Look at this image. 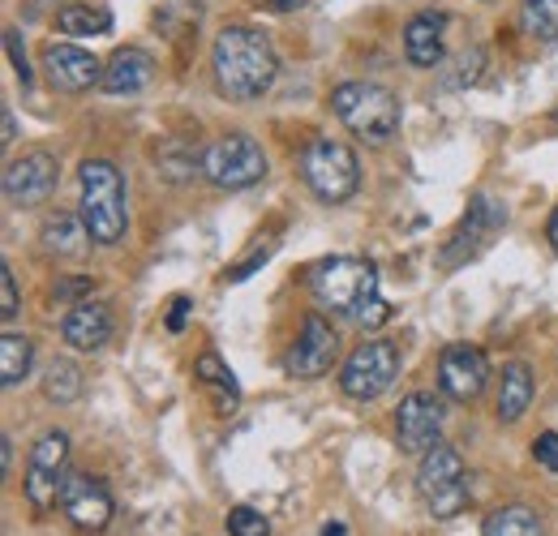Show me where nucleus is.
Instances as JSON below:
<instances>
[{
    "label": "nucleus",
    "mask_w": 558,
    "mask_h": 536,
    "mask_svg": "<svg viewBox=\"0 0 558 536\" xmlns=\"http://www.w3.org/2000/svg\"><path fill=\"white\" fill-rule=\"evenodd\" d=\"M210 69H215L219 95H228L232 103H254L276 86L279 57L263 31L223 26L215 35V48H210Z\"/></svg>",
    "instance_id": "f257e3e1"
},
{
    "label": "nucleus",
    "mask_w": 558,
    "mask_h": 536,
    "mask_svg": "<svg viewBox=\"0 0 558 536\" xmlns=\"http://www.w3.org/2000/svg\"><path fill=\"white\" fill-rule=\"evenodd\" d=\"M77 215L86 219V232L95 245H121L125 228H130V210H125V176L112 159H86L77 168Z\"/></svg>",
    "instance_id": "f03ea898"
},
{
    "label": "nucleus",
    "mask_w": 558,
    "mask_h": 536,
    "mask_svg": "<svg viewBox=\"0 0 558 536\" xmlns=\"http://www.w3.org/2000/svg\"><path fill=\"white\" fill-rule=\"evenodd\" d=\"M331 108L349 125V134L365 137L374 146H383V142H391L400 134V117H404L400 99L378 82H344V86H336L331 90Z\"/></svg>",
    "instance_id": "7ed1b4c3"
},
{
    "label": "nucleus",
    "mask_w": 558,
    "mask_h": 536,
    "mask_svg": "<svg viewBox=\"0 0 558 536\" xmlns=\"http://www.w3.org/2000/svg\"><path fill=\"white\" fill-rule=\"evenodd\" d=\"M310 288L318 296L323 309L344 314V318H361L374 301H378V270L365 258H327L310 270Z\"/></svg>",
    "instance_id": "20e7f679"
},
{
    "label": "nucleus",
    "mask_w": 558,
    "mask_h": 536,
    "mask_svg": "<svg viewBox=\"0 0 558 536\" xmlns=\"http://www.w3.org/2000/svg\"><path fill=\"white\" fill-rule=\"evenodd\" d=\"M301 181L310 185V194L318 202H349L361 190V163H356V150L349 142H336V137H314L305 150H301Z\"/></svg>",
    "instance_id": "39448f33"
},
{
    "label": "nucleus",
    "mask_w": 558,
    "mask_h": 536,
    "mask_svg": "<svg viewBox=\"0 0 558 536\" xmlns=\"http://www.w3.org/2000/svg\"><path fill=\"white\" fill-rule=\"evenodd\" d=\"M417 494L421 502L429 507L434 520H451L469 507L473 489H469V472H464V455L447 442L429 447L421 455V468H417Z\"/></svg>",
    "instance_id": "423d86ee"
},
{
    "label": "nucleus",
    "mask_w": 558,
    "mask_h": 536,
    "mask_svg": "<svg viewBox=\"0 0 558 536\" xmlns=\"http://www.w3.org/2000/svg\"><path fill=\"white\" fill-rule=\"evenodd\" d=\"M203 176L215 190H250L267 176V150L250 134H223L203 146Z\"/></svg>",
    "instance_id": "0eeeda50"
},
{
    "label": "nucleus",
    "mask_w": 558,
    "mask_h": 536,
    "mask_svg": "<svg viewBox=\"0 0 558 536\" xmlns=\"http://www.w3.org/2000/svg\"><path fill=\"white\" fill-rule=\"evenodd\" d=\"M65 480H70V434L48 429V434H39V442L31 447V460H26V476H22L26 502L39 515H48L65 498Z\"/></svg>",
    "instance_id": "6e6552de"
},
{
    "label": "nucleus",
    "mask_w": 558,
    "mask_h": 536,
    "mask_svg": "<svg viewBox=\"0 0 558 536\" xmlns=\"http://www.w3.org/2000/svg\"><path fill=\"white\" fill-rule=\"evenodd\" d=\"M502 228H507V202L489 198V194H477V198L469 202L464 219L456 223V232L442 241V249H438V267L442 270L469 267L473 258L486 254L489 241H494Z\"/></svg>",
    "instance_id": "1a4fd4ad"
},
{
    "label": "nucleus",
    "mask_w": 558,
    "mask_h": 536,
    "mask_svg": "<svg viewBox=\"0 0 558 536\" xmlns=\"http://www.w3.org/2000/svg\"><path fill=\"white\" fill-rule=\"evenodd\" d=\"M400 378V348L391 339H365L349 352V361L340 365V391L349 400H378L391 391V382Z\"/></svg>",
    "instance_id": "9d476101"
},
{
    "label": "nucleus",
    "mask_w": 558,
    "mask_h": 536,
    "mask_svg": "<svg viewBox=\"0 0 558 536\" xmlns=\"http://www.w3.org/2000/svg\"><path fill=\"white\" fill-rule=\"evenodd\" d=\"M57 181H61V159L35 146L4 168V198L9 206H44L57 194Z\"/></svg>",
    "instance_id": "9b49d317"
},
{
    "label": "nucleus",
    "mask_w": 558,
    "mask_h": 536,
    "mask_svg": "<svg viewBox=\"0 0 558 536\" xmlns=\"http://www.w3.org/2000/svg\"><path fill=\"white\" fill-rule=\"evenodd\" d=\"M442 421H447V403L434 391H413L409 400H400L396 412V438L404 455H425L429 447L442 442Z\"/></svg>",
    "instance_id": "f8f14e48"
},
{
    "label": "nucleus",
    "mask_w": 558,
    "mask_h": 536,
    "mask_svg": "<svg viewBox=\"0 0 558 536\" xmlns=\"http://www.w3.org/2000/svg\"><path fill=\"white\" fill-rule=\"evenodd\" d=\"M489 382V356L477 343H447L438 356V387L456 403H473Z\"/></svg>",
    "instance_id": "ddd939ff"
},
{
    "label": "nucleus",
    "mask_w": 558,
    "mask_h": 536,
    "mask_svg": "<svg viewBox=\"0 0 558 536\" xmlns=\"http://www.w3.org/2000/svg\"><path fill=\"white\" fill-rule=\"evenodd\" d=\"M61 507H65V515H70L73 528L86 536L104 533V528L112 524V511H117L112 489H108L99 476H90V472H73L70 480H65V498H61Z\"/></svg>",
    "instance_id": "4468645a"
},
{
    "label": "nucleus",
    "mask_w": 558,
    "mask_h": 536,
    "mask_svg": "<svg viewBox=\"0 0 558 536\" xmlns=\"http://www.w3.org/2000/svg\"><path fill=\"white\" fill-rule=\"evenodd\" d=\"M336 352H340V339L331 331V322L323 314H305L301 339L288 348L283 369H288V378H323L336 365Z\"/></svg>",
    "instance_id": "2eb2a0df"
},
{
    "label": "nucleus",
    "mask_w": 558,
    "mask_h": 536,
    "mask_svg": "<svg viewBox=\"0 0 558 536\" xmlns=\"http://www.w3.org/2000/svg\"><path fill=\"white\" fill-rule=\"evenodd\" d=\"M44 69H48V82L65 95H82V90L104 82V65L77 44H48L44 48Z\"/></svg>",
    "instance_id": "dca6fc26"
},
{
    "label": "nucleus",
    "mask_w": 558,
    "mask_h": 536,
    "mask_svg": "<svg viewBox=\"0 0 558 536\" xmlns=\"http://www.w3.org/2000/svg\"><path fill=\"white\" fill-rule=\"evenodd\" d=\"M61 339L77 352H99L112 339V309L104 301H77L61 322Z\"/></svg>",
    "instance_id": "f3484780"
},
{
    "label": "nucleus",
    "mask_w": 558,
    "mask_h": 536,
    "mask_svg": "<svg viewBox=\"0 0 558 536\" xmlns=\"http://www.w3.org/2000/svg\"><path fill=\"white\" fill-rule=\"evenodd\" d=\"M155 82V57L146 48H121L112 52V61L104 65V90L108 95H138Z\"/></svg>",
    "instance_id": "a211bd4d"
},
{
    "label": "nucleus",
    "mask_w": 558,
    "mask_h": 536,
    "mask_svg": "<svg viewBox=\"0 0 558 536\" xmlns=\"http://www.w3.org/2000/svg\"><path fill=\"white\" fill-rule=\"evenodd\" d=\"M533 395H537V378H533V369H529L524 361L502 365V378H498V400H494V416H498L502 425H515V421L529 412Z\"/></svg>",
    "instance_id": "6ab92c4d"
},
{
    "label": "nucleus",
    "mask_w": 558,
    "mask_h": 536,
    "mask_svg": "<svg viewBox=\"0 0 558 536\" xmlns=\"http://www.w3.org/2000/svg\"><path fill=\"white\" fill-rule=\"evenodd\" d=\"M442 26H447L442 13H417L404 26V57H409V65L434 69L442 61Z\"/></svg>",
    "instance_id": "aec40b11"
},
{
    "label": "nucleus",
    "mask_w": 558,
    "mask_h": 536,
    "mask_svg": "<svg viewBox=\"0 0 558 536\" xmlns=\"http://www.w3.org/2000/svg\"><path fill=\"white\" fill-rule=\"evenodd\" d=\"M39 241H44V254H52V258H77V254L86 249L90 232H86V219H82V215L57 210V215L44 219Z\"/></svg>",
    "instance_id": "412c9836"
},
{
    "label": "nucleus",
    "mask_w": 558,
    "mask_h": 536,
    "mask_svg": "<svg viewBox=\"0 0 558 536\" xmlns=\"http://www.w3.org/2000/svg\"><path fill=\"white\" fill-rule=\"evenodd\" d=\"M155 163H159V176L172 181V185H185L194 176H203V150L185 137H168L159 150H155Z\"/></svg>",
    "instance_id": "4be33fe9"
},
{
    "label": "nucleus",
    "mask_w": 558,
    "mask_h": 536,
    "mask_svg": "<svg viewBox=\"0 0 558 536\" xmlns=\"http://www.w3.org/2000/svg\"><path fill=\"white\" fill-rule=\"evenodd\" d=\"M57 31L70 35V39L108 35V31H112V9H104V4H82V0L61 4V9H57Z\"/></svg>",
    "instance_id": "5701e85b"
},
{
    "label": "nucleus",
    "mask_w": 558,
    "mask_h": 536,
    "mask_svg": "<svg viewBox=\"0 0 558 536\" xmlns=\"http://www.w3.org/2000/svg\"><path fill=\"white\" fill-rule=\"evenodd\" d=\"M542 533H546L542 528V515L533 507H520V502L489 511L486 524H482V536H542Z\"/></svg>",
    "instance_id": "b1692460"
},
{
    "label": "nucleus",
    "mask_w": 558,
    "mask_h": 536,
    "mask_svg": "<svg viewBox=\"0 0 558 536\" xmlns=\"http://www.w3.org/2000/svg\"><path fill=\"white\" fill-rule=\"evenodd\" d=\"M31 361H35V343L17 331H4L0 336V382L4 387H17L26 374H31Z\"/></svg>",
    "instance_id": "393cba45"
},
{
    "label": "nucleus",
    "mask_w": 558,
    "mask_h": 536,
    "mask_svg": "<svg viewBox=\"0 0 558 536\" xmlns=\"http://www.w3.org/2000/svg\"><path fill=\"white\" fill-rule=\"evenodd\" d=\"M194 378H198L207 391H215V395H219V407H223V412L241 400V387H236L232 369H228V365H223L215 352H207V356H198V361H194Z\"/></svg>",
    "instance_id": "a878e982"
},
{
    "label": "nucleus",
    "mask_w": 558,
    "mask_h": 536,
    "mask_svg": "<svg viewBox=\"0 0 558 536\" xmlns=\"http://www.w3.org/2000/svg\"><path fill=\"white\" fill-rule=\"evenodd\" d=\"M520 26L537 44H558V0H520Z\"/></svg>",
    "instance_id": "bb28decb"
},
{
    "label": "nucleus",
    "mask_w": 558,
    "mask_h": 536,
    "mask_svg": "<svg viewBox=\"0 0 558 536\" xmlns=\"http://www.w3.org/2000/svg\"><path fill=\"white\" fill-rule=\"evenodd\" d=\"M44 395L52 403H73L82 395V369L73 361H65V356L48 361V369H44Z\"/></svg>",
    "instance_id": "cd10ccee"
},
{
    "label": "nucleus",
    "mask_w": 558,
    "mask_h": 536,
    "mask_svg": "<svg viewBox=\"0 0 558 536\" xmlns=\"http://www.w3.org/2000/svg\"><path fill=\"white\" fill-rule=\"evenodd\" d=\"M228 536H271V520L254 507H232L228 511Z\"/></svg>",
    "instance_id": "c85d7f7f"
},
{
    "label": "nucleus",
    "mask_w": 558,
    "mask_h": 536,
    "mask_svg": "<svg viewBox=\"0 0 558 536\" xmlns=\"http://www.w3.org/2000/svg\"><path fill=\"white\" fill-rule=\"evenodd\" d=\"M4 48H9V61H13V73H17V82L22 86H31L35 82V69L26 61V44H22V31H4Z\"/></svg>",
    "instance_id": "c756f323"
},
{
    "label": "nucleus",
    "mask_w": 558,
    "mask_h": 536,
    "mask_svg": "<svg viewBox=\"0 0 558 536\" xmlns=\"http://www.w3.org/2000/svg\"><path fill=\"white\" fill-rule=\"evenodd\" d=\"M22 314V296H17V279H13V267L0 270V318L13 322Z\"/></svg>",
    "instance_id": "7c9ffc66"
},
{
    "label": "nucleus",
    "mask_w": 558,
    "mask_h": 536,
    "mask_svg": "<svg viewBox=\"0 0 558 536\" xmlns=\"http://www.w3.org/2000/svg\"><path fill=\"white\" fill-rule=\"evenodd\" d=\"M533 460H537L546 472H558V434L555 429L537 434V442H533Z\"/></svg>",
    "instance_id": "2f4dec72"
},
{
    "label": "nucleus",
    "mask_w": 558,
    "mask_h": 536,
    "mask_svg": "<svg viewBox=\"0 0 558 536\" xmlns=\"http://www.w3.org/2000/svg\"><path fill=\"white\" fill-rule=\"evenodd\" d=\"M90 292H95V279L82 275V279H61L52 296H57V301H90Z\"/></svg>",
    "instance_id": "473e14b6"
},
{
    "label": "nucleus",
    "mask_w": 558,
    "mask_h": 536,
    "mask_svg": "<svg viewBox=\"0 0 558 536\" xmlns=\"http://www.w3.org/2000/svg\"><path fill=\"white\" fill-rule=\"evenodd\" d=\"M482 65H486V52H482V48H473V52H464V57H460V73H456V82H451V86H464V82H477V77H482Z\"/></svg>",
    "instance_id": "72a5a7b5"
},
{
    "label": "nucleus",
    "mask_w": 558,
    "mask_h": 536,
    "mask_svg": "<svg viewBox=\"0 0 558 536\" xmlns=\"http://www.w3.org/2000/svg\"><path fill=\"white\" fill-rule=\"evenodd\" d=\"M190 309H194V301H190V296H172V301H168V318H163V327H168L172 336H177V331H185Z\"/></svg>",
    "instance_id": "f704fd0d"
},
{
    "label": "nucleus",
    "mask_w": 558,
    "mask_h": 536,
    "mask_svg": "<svg viewBox=\"0 0 558 536\" xmlns=\"http://www.w3.org/2000/svg\"><path fill=\"white\" fill-rule=\"evenodd\" d=\"M271 254H276V245H267V249H258V254H250V258H245L241 267H232V270H228V275H223V279H228V283H241V279H250V275H254V270L263 267V263H267Z\"/></svg>",
    "instance_id": "c9c22d12"
},
{
    "label": "nucleus",
    "mask_w": 558,
    "mask_h": 536,
    "mask_svg": "<svg viewBox=\"0 0 558 536\" xmlns=\"http://www.w3.org/2000/svg\"><path fill=\"white\" fill-rule=\"evenodd\" d=\"M267 9H276V13H292V9H301V4H310V0H263Z\"/></svg>",
    "instance_id": "e433bc0d"
},
{
    "label": "nucleus",
    "mask_w": 558,
    "mask_h": 536,
    "mask_svg": "<svg viewBox=\"0 0 558 536\" xmlns=\"http://www.w3.org/2000/svg\"><path fill=\"white\" fill-rule=\"evenodd\" d=\"M13 137H17V121H13V112H4V146H13Z\"/></svg>",
    "instance_id": "4c0bfd02"
},
{
    "label": "nucleus",
    "mask_w": 558,
    "mask_h": 536,
    "mask_svg": "<svg viewBox=\"0 0 558 536\" xmlns=\"http://www.w3.org/2000/svg\"><path fill=\"white\" fill-rule=\"evenodd\" d=\"M0 447H4V451H0V455H4V472L13 468V438H9V434H4V442H0Z\"/></svg>",
    "instance_id": "58836bf2"
},
{
    "label": "nucleus",
    "mask_w": 558,
    "mask_h": 536,
    "mask_svg": "<svg viewBox=\"0 0 558 536\" xmlns=\"http://www.w3.org/2000/svg\"><path fill=\"white\" fill-rule=\"evenodd\" d=\"M546 236H550V245L558 249V206H555V215H550V223H546Z\"/></svg>",
    "instance_id": "ea45409f"
},
{
    "label": "nucleus",
    "mask_w": 558,
    "mask_h": 536,
    "mask_svg": "<svg viewBox=\"0 0 558 536\" xmlns=\"http://www.w3.org/2000/svg\"><path fill=\"white\" fill-rule=\"evenodd\" d=\"M323 536H349V528H344V524H327V528H323Z\"/></svg>",
    "instance_id": "a19ab883"
},
{
    "label": "nucleus",
    "mask_w": 558,
    "mask_h": 536,
    "mask_svg": "<svg viewBox=\"0 0 558 536\" xmlns=\"http://www.w3.org/2000/svg\"><path fill=\"white\" fill-rule=\"evenodd\" d=\"M555 125H558V108H555Z\"/></svg>",
    "instance_id": "79ce46f5"
}]
</instances>
